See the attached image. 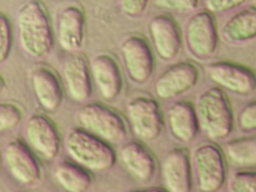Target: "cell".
<instances>
[{"mask_svg": "<svg viewBox=\"0 0 256 192\" xmlns=\"http://www.w3.org/2000/svg\"><path fill=\"white\" fill-rule=\"evenodd\" d=\"M80 124L104 140L120 142L125 138L127 129L122 118L115 111L99 104H86L77 115Z\"/></svg>", "mask_w": 256, "mask_h": 192, "instance_id": "4", "label": "cell"}, {"mask_svg": "<svg viewBox=\"0 0 256 192\" xmlns=\"http://www.w3.org/2000/svg\"><path fill=\"white\" fill-rule=\"evenodd\" d=\"M148 30L160 58L166 61L175 58L182 46V36L175 20L166 15L155 16L150 20Z\"/></svg>", "mask_w": 256, "mask_h": 192, "instance_id": "13", "label": "cell"}, {"mask_svg": "<svg viewBox=\"0 0 256 192\" xmlns=\"http://www.w3.org/2000/svg\"><path fill=\"white\" fill-rule=\"evenodd\" d=\"M31 81L34 92L41 106L54 112L60 107L64 94L60 81L52 70L44 67L36 68L32 73Z\"/></svg>", "mask_w": 256, "mask_h": 192, "instance_id": "18", "label": "cell"}, {"mask_svg": "<svg viewBox=\"0 0 256 192\" xmlns=\"http://www.w3.org/2000/svg\"><path fill=\"white\" fill-rule=\"evenodd\" d=\"M126 168L142 182H150L156 170V163L152 152L138 142L125 144L120 152Z\"/></svg>", "mask_w": 256, "mask_h": 192, "instance_id": "17", "label": "cell"}, {"mask_svg": "<svg viewBox=\"0 0 256 192\" xmlns=\"http://www.w3.org/2000/svg\"><path fill=\"white\" fill-rule=\"evenodd\" d=\"M256 173L254 171H242L234 174L230 182V190L235 192H255Z\"/></svg>", "mask_w": 256, "mask_h": 192, "instance_id": "26", "label": "cell"}, {"mask_svg": "<svg viewBox=\"0 0 256 192\" xmlns=\"http://www.w3.org/2000/svg\"><path fill=\"white\" fill-rule=\"evenodd\" d=\"M4 86H6V82H4L3 77L0 76V92L4 90Z\"/></svg>", "mask_w": 256, "mask_h": 192, "instance_id": "32", "label": "cell"}, {"mask_svg": "<svg viewBox=\"0 0 256 192\" xmlns=\"http://www.w3.org/2000/svg\"><path fill=\"white\" fill-rule=\"evenodd\" d=\"M22 113L12 104H0V132L12 129L22 121Z\"/></svg>", "mask_w": 256, "mask_h": 192, "instance_id": "25", "label": "cell"}, {"mask_svg": "<svg viewBox=\"0 0 256 192\" xmlns=\"http://www.w3.org/2000/svg\"><path fill=\"white\" fill-rule=\"evenodd\" d=\"M200 78L196 65L182 62L164 70L157 79L155 93L162 100H168L193 88Z\"/></svg>", "mask_w": 256, "mask_h": 192, "instance_id": "10", "label": "cell"}, {"mask_svg": "<svg viewBox=\"0 0 256 192\" xmlns=\"http://www.w3.org/2000/svg\"><path fill=\"white\" fill-rule=\"evenodd\" d=\"M226 150L230 161L238 166H251L256 164L255 136L230 140L226 144Z\"/></svg>", "mask_w": 256, "mask_h": 192, "instance_id": "23", "label": "cell"}, {"mask_svg": "<svg viewBox=\"0 0 256 192\" xmlns=\"http://www.w3.org/2000/svg\"><path fill=\"white\" fill-rule=\"evenodd\" d=\"M210 78L214 83L240 95H248L255 90L254 72L239 64L221 61L207 67Z\"/></svg>", "mask_w": 256, "mask_h": 192, "instance_id": "9", "label": "cell"}, {"mask_svg": "<svg viewBox=\"0 0 256 192\" xmlns=\"http://www.w3.org/2000/svg\"><path fill=\"white\" fill-rule=\"evenodd\" d=\"M121 54L131 78L137 83H144L152 76L154 59L147 40L142 36H131L123 41Z\"/></svg>", "mask_w": 256, "mask_h": 192, "instance_id": "8", "label": "cell"}, {"mask_svg": "<svg viewBox=\"0 0 256 192\" xmlns=\"http://www.w3.org/2000/svg\"><path fill=\"white\" fill-rule=\"evenodd\" d=\"M163 174L168 191H190L192 173L188 150L180 148L171 150L164 159Z\"/></svg>", "mask_w": 256, "mask_h": 192, "instance_id": "16", "label": "cell"}, {"mask_svg": "<svg viewBox=\"0 0 256 192\" xmlns=\"http://www.w3.org/2000/svg\"><path fill=\"white\" fill-rule=\"evenodd\" d=\"M17 27L20 46L28 56L42 58L51 52L54 34L46 8L40 0H29L20 8Z\"/></svg>", "mask_w": 256, "mask_h": 192, "instance_id": "1", "label": "cell"}, {"mask_svg": "<svg viewBox=\"0 0 256 192\" xmlns=\"http://www.w3.org/2000/svg\"><path fill=\"white\" fill-rule=\"evenodd\" d=\"M4 158L9 170L18 182L28 185L40 182V164L28 146L22 140L9 142L4 150Z\"/></svg>", "mask_w": 256, "mask_h": 192, "instance_id": "12", "label": "cell"}, {"mask_svg": "<svg viewBox=\"0 0 256 192\" xmlns=\"http://www.w3.org/2000/svg\"><path fill=\"white\" fill-rule=\"evenodd\" d=\"M64 74L73 99L84 102L90 98L92 94L90 70L82 54H74L68 59L64 65Z\"/></svg>", "mask_w": 256, "mask_h": 192, "instance_id": "19", "label": "cell"}, {"mask_svg": "<svg viewBox=\"0 0 256 192\" xmlns=\"http://www.w3.org/2000/svg\"><path fill=\"white\" fill-rule=\"evenodd\" d=\"M248 0H205L206 6L210 12L221 13L242 6Z\"/></svg>", "mask_w": 256, "mask_h": 192, "instance_id": "28", "label": "cell"}, {"mask_svg": "<svg viewBox=\"0 0 256 192\" xmlns=\"http://www.w3.org/2000/svg\"><path fill=\"white\" fill-rule=\"evenodd\" d=\"M256 36V8L248 6L230 18L222 29V36L230 42L252 40Z\"/></svg>", "mask_w": 256, "mask_h": 192, "instance_id": "21", "label": "cell"}, {"mask_svg": "<svg viewBox=\"0 0 256 192\" xmlns=\"http://www.w3.org/2000/svg\"><path fill=\"white\" fill-rule=\"evenodd\" d=\"M66 148L74 161L90 170H108L116 164L114 148L102 139L82 130L74 129L68 134Z\"/></svg>", "mask_w": 256, "mask_h": 192, "instance_id": "2", "label": "cell"}, {"mask_svg": "<svg viewBox=\"0 0 256 192\" xmlns=\"http://www.w3.org/2000/svg\"><path fill=\"white\" fill-rule=\"evenodd\" d=\"M194 163L201 190L212 192L222 188L226 178V164L218 146L212 144L201 146L194 154Z\"/></svg>", "mask_w": 256, "mask_h": 192, "instance_id": "5", "label": "cell"}, {"mask_svg": "<svg viewBox=\"0 0 256 192\" xmlns=\"http://www.w3.org/2000/svg\"><path fill=\"white\" fill-rule=\"evenodd\" d=\"M200 0H154L156 8L180 12H188L196 10Z\"/></svg>", "mask_w": 256, "mask_h": 192, "instance_id": "27", "label": "cell"}, {"mask_svg": "<svg viewBox=\"0 0 256 192\" xmlns=\"http://www.w3.org/2000/svg\"><path fill=\"white\" fill-rule=\"evenodd\" d=\"M13 33L10 20L0 12V64L8 59L12 49Z\"/></svg>", "mask_w": 256, "mask_h": 192, "instance_id": "24", "label": "cell"}, {"mask_svg": "<svg viewBox=\"0 0 256 192\" xmlns=\"http://www.w3.org/2000/svg\"><path fill=\"white\" fill-rule=\"evenodd\" d=\"M139 191H142V192H150V191L160 192V191H162V192H164V191H166V190H164V188H156V187H154V188H144V189L142 190H139Z\"/></svg>", "mask_w": 256, "mask_h": 192, "instance_id": "31", "label": "cell"}, {"mask_svg": "<svg viewBox=\"0 0 256 192\" xmlns=\"http://www.w3.org/2000/svg\"><path fill=\"white\" fill-rule=\"evenodd\" d=\"M186 42L190 52L198 58H207L214 54L218 46V34L211 12L200 11L189 20Z\"/></svg>", "mask_w": 256, "mask_h": 192, "instance_id": "7", "label": "cell"}, {"mask_svg": "<svg viewBox=\"0 0 256 192\" xmlns=\"http://www.w3.org/2000/svg\"><path fill=\"white\" fill-rule=\"evenodd\" d=\"M86 18L80 6L70 4L61 11L57 24L59 44L64 50L75 52L83 44Z\"/></svg>", "mask_w": 256, "mask_h": 192, "instance_id": "14", "label": "cell"}, {"mask_svg": "<svg viewBox=\"0 0 256 192\" xmlns=\"http://www.w3.org/2000/svg\"><path fill=\"white\" fill-rule=\"evenodd\" d=\"M91 72L100 95L106 100H113L122 91V74L115 59L109 54H100L93 58Z\"/></svg>", "mask_w": 256, "mask_h": 192, "instance_id": "15", "label": "cell"}, {"mask_svg": "<svg viewBox=\"0 0 256 192\" xmlns=\"http://www.w3.org/2000/svg\"><path fill=\"white\" fill-rule=\"evenodd\" d=\"M173 136L184 142L193 140L200 130V122L193 105L186 100L174 104L168 112Z\"/></svg>", "mask_w": 256, "mask_h": 192, "instance_id": "20", "label": "cell"}, {"mask_svg": "<svg viewBox=\"0 0 256 192\" xmlns=\"http://www.w3.org/2000/svg\"><path fill=\"white\" fill-rule=\"evenodd\" d=\"M127 113L132 130L139 138L153 140L163 132L164 116L156 100L136 98L128 104Z\"/></svg>", "mask_w": 256, "mask_h": 192, "instance_id": "6", "label": "cell"}, {"mask_svg": "<svg viewBox=\"0 0 256 192\" xmlns=\"http://www.w3.org/2000/svg\"><path fill=\"white\" fill-rule=\"evenodd\" d=\"M150 0H120L121 9L130 17H138L145 12Z\"/></svg>", "mask_w": 256, "mask_h": 192, "instance_id": "30", "label": "cell"}, {"mask_svg": "<svg viewBox=\"0 0 256 192\" xmlns=\"http://www.w3.org/2000/svg\"><path fill=\"white\" fill-rule=\"evenodd\" d=\"M26 136L32 147L44 158L52 160L58 154L60 136L56 126L46 116H31L26 122Z\"/></svg>", "mask_w": 256, "mask_h": 192, "instance_id": "11", "label": "cell"}, {"mask_svg": "<svg viewBox=\"0 0 256 192\" xmlns=\"http://www.w3.org/2000/svg\"><path fill=\"white\" fill-rule=\"evenodd\" d=\"M240 127L242 129L250 131L256 128V102H249L242 110L239 118Z\"/></svg>", "mask_w": 256, "mask_h": 192, "instance_id": "29", "label": "cell"}, {"mask_svg": "<svg viewBox=\"0 0 256 192\" xmlns=\"http://www.w3.org/2000/svg\"><path fill=\"white\" fill-rule=\"evenodd\" d=\"M198 122L208 136L222 139L230 136L234 126L232 106L222 89L212 88L198 102Z\"/></svg>", "mask_w": 256, "mask_h": 192, "instance_id": "3", "label": "cell"}, {"mask_svg": "<svg viewBox=\"0 0 256 192\" xmlns=\"http://www.w3.org/2000/svg\"><path fill=\"white\" fill-rule=\"evenodd\" d=\"M57 182L66 190L82 192L88 190L92 184L90 173L78 164L63 162L56 166L54 172Z\"/></svg>", "mask_w": 256, "mask_h": 192, "instance_id": "22", "label": "cell"}]
</instances>
